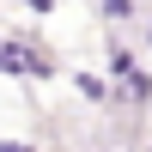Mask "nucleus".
<instances>
[{"label":"nucleus","mask_w":152,"mask_h":152,"mask_svg":"<svg viewBox=\"0 0 152 152\" xmlns=\"http://www.w3.org/2000/svg\"><path fill=\"white\" fill-rule=\"evenodd\" d=\"M0 67H6V73H31V55H24V49H6V55H0Z\"/></svg>","instance_id":"obj_1"},{"label":"nucleus","mask_w":152,"mask_h":152,"mask_svg":"<svg viewBox=\"0 0 152 152\" xmlns=\"http://www.w3.org/2000/svg\"><path fill=\"white\" fill-rule=\"evenodd\" d=\"M0 152H24V146H0Z\"/></svg>","instance_id":"obj_2"}]
</instances>
